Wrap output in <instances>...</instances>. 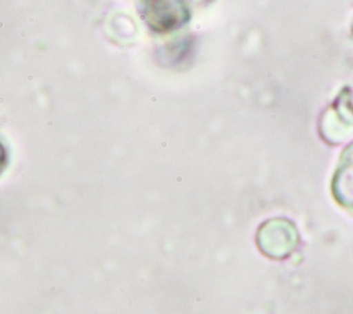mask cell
Masks as SVG:
<instances>
[{"label": "cell", "instance_id": "cell-1", "mask_svg": "<svg viewBox=\"0 0 353 314\" xmlns=\"http://www.w3.org/2000/svg\"><path fill=\"white\" fill-rule=\"evenodd\" d=\"M145 11L149 25L159 32L172 30L185 22V8L179 0H148Z\"/></svg>", "mask_w": 353, "mask_h": 314}, {"label": "cell", "instance_id": "cell-2", "mask_svg": "<svg viewBox=\"0 0 353 314\" xmlns=\"http://www.w3.org/2000/svg\"><path fill=\"white\" fill-rule=\"evenodd\" d=\"M7 167V150L4 145L0 142V172Z\"/></svg>", "mask_w": 353, "mask_h": 314}]
</instances>
